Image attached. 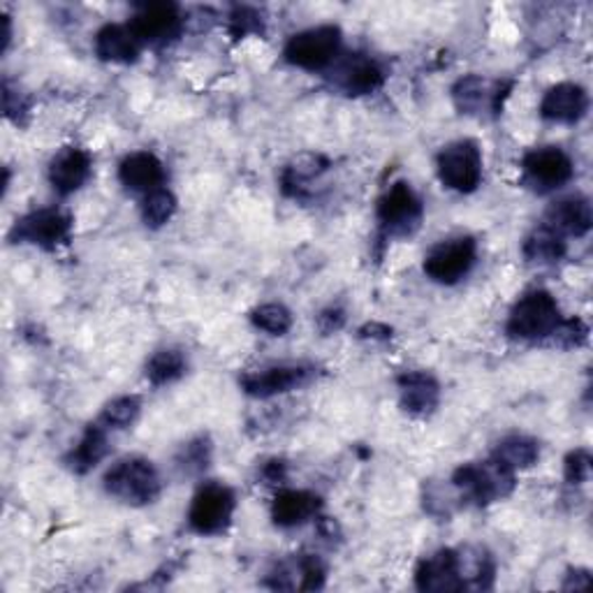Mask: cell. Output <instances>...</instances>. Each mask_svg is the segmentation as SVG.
Returning a JSON list of instances; mask_svg holds the SVG:
<instances>
[{
	"mask_svg": "<svg viewBox=\"0 0 593 593\" xmlns=\"http://www.w3.org/2000/svg\"><path fill=\"white\" fill-rule=\"evenodd\" d=\"M383 70L378 67L371 59H350L341 67V86L350 93V96H369V93L383 86Z\"/></svg>",
	"mask_w": 593,
	"mask_h": 593,
	"instance_id": "cell-23",
	"label": "cell"
},
{
	"mask_svg": "<svg viewBox=\"0 0 593 593\" xmlns=\"http://www.w3.org/2000/svg\"><path fill=\"white\" fill-rule=\"evenodd\" d=\"M141 50L139 38L133 33L130 23H107L96 35V54L107 63H133Z\"/></svg>",
	"mask_w": 593,
	"mask_h": 593,
	"instance_id": "cell-20",
	"label": "cell"
},
{
	"mask_svg": "<svg viewBox=\"0 0 593 593\" xmlns=\"http://www.w3.org/2000/svg\"><path fill=\"white\" fill-rule=\"evenodd\" d=\"M251 320L257 329L267 331V335H272V337L288 335L290 327H293V314L283 304H274V301L257 306L255 311L251 314Z\"/></svg>",
	"mask_w": 593,
	"mask_h": 593,
	"instance_id": "cell-29",
	"label": "cell"
},
{
	"mask_svg": "<svg viewBox=\"0 0 593 593\" xmlns=\"http://www.w3.org/2000/svg\"><path fill=\"white\" fill-rule=\"evenodd\" d=\"M378 221L390 234H411L422 221V202L406 181L388 188L378 200Z\"/></svg>",
	"mask_w": 593,
	"mask_h": 593,
	"instance_id": "cell-11",
	"label": "cell"
},
{
	"mask_svg": "<svg viewBox=\"0 0 593 593\" xmlns=\"http://www.w3.org/2000/svg\"><path fill=\"white\" fill-rule=\"evenodd\" d=\"M586 337H589L586 325L580 318H571V320H561L550 339L561 348H578L586 341Z\"/></svg>",
	"mask_w": 593,
	"mask_h": 593,
	"instance_id": "cell-32",
	"label": "cell"
},
{
	"mask_svg": "<svg viewBox=\"0 0 593 593\" xmlns=\"http://www.w3.org/2000/svg\"><path fill=\"white\" fill-rule=\"evenodd\" d=\"M346 322V316L341 308H327L318 316V327L325 331V335H331V331H339Z\"/></svg>",
	"mask_w": 593,
	"mask_h": 593,
	"instance_id": "cell-35",
	"label": "cell"
},
{
	"mask_svg": "<svg viewBox=\"0 0 593 593\" xmlns=\"http://www.w3.org/2000/svg\"><path fill=\"white\" fill-rule=\"evenodd\" d=\"M139 411L141 403L137 396H118L103 409L100 424L105 430H128V426L139 417Z\"/></svg>",
	"mask_w": 593,
	"mask_h": 593,
	"instance_id": "cell-30",
	"label": "cell"
},
{
	"mask_svg": "<svg viewBox=\"0 0 593 593\" xmlns=\"http://www.w3.org/2000/svg\"><path fill=\"white\" fill-rule=\"evenodd\" d=\"M508 96V88L498 84L491 93L487 91V82L483 77H464L453 88V100L462 114H480L483 107H491L494 112L501 109V98Z\"/></svg>",
	"mask_w": 593,
	"mask_h": 593,
	"instance_id": "cell-21",
	"label": "cell"
},
{
	"mask_svg": "<svg viewBox=\"0 0 593 593\" xmlns=\"http://www.w3.org/2000/svg\"><path fill=\"white\" fill-rule=\"evenodd\" d=\"M91 156L84 149L67 147L59 151L50 165V181L61 195H73L91 177Z\"/></svg>",
	"mask_w": 593,
	"mask_h": 593,
	"instance_id": "cell-16",
	"label": "cell"
},
{
	"mask_svg": "<svg viewBox=\"0 0 593 593\" xmlns=\"http://www.w3.org/2000/svg\"><path fill=\"white\" fill-rule=\"evenodd\" d=\"M177 211V198L168 188H156V191L145 195L141 202V219L153 230L162 227L165 223H170Z\"/></svg>",
	"mask_w": 593,
	"mask_h": 593,
	"instance_id": "cell-28",
	"label": "cell"
},
{
	"mask_svg": "<svg viewBox=\"0 0 593 593\" xmlns=\"http://www.w3.org/2000/svg\"><path fill=\"white\" fill-rule=\"evenodd\" d=\"M525 255L531 263H557L565 255L563 236L542 225L525 242Z\"/></svg>",
	"mask_w": 593,
	"mask_h": 593,
	"instance_id": "cell-26",
	"label": "cell"
},
{
	"mask_svg": "<svg viewBox=\"0 0 593 593\" xmlns=\"http://www.w3.org/2000/svg\"><path fill=\"white\" fill-rule=\"evenodd\" d=\"M314 367L306 364H274L242 375V388L246 394L257 399H269L276 394H286L297 388H304L314 378Z\"/></svg>",
	"mask_w": 593,
	"mask_h": 593,
	"instance_id": "cell-10",
	"label": "cell"
},
{
	"mask_svg": "<svg viewBox=\"0 0 593 593\" xmlns=\"http://www.w3.org/2000/svg\"><path fill=\"white\" fill-rule=\"evenodd\" d=\"M260 31H263V17L251 8H234V12L230 14V33L236 40Z\"/></svg>",
	"mask_w": 593,
	"mask_h": 593,
	"instance_id": "cell-33",
	"label": "cell"
},
{
	"mask_svg": "<svg viewBox=\"0 0 593 593\" xmlns=\"http://www.w3.org/2000/svg\"><path fill=\"white\" fill-rule=\"evenodd\" d=\"M133 33L141 44H168L181 31V14L172 3H151L139 8L130 21Z\"/></svg>",
	"mask_w": 593,
	"mask_h": 593,
	"instance_id": "cell-12",
	"label": "cell"
},
{
	"mask_svg": "<svg viewBox=\"0 0 593 593\" xmlns=\"http://www.w3.org/2000/svg\"><path fill=\"white\" fill-rule=\"evenodd\" d=\"M329 168V162L320 153H301L290 168L283 172V191L288 195H299L301 191V181L314 179L322 174Z\"/></svg>",
	"mask_w": 593,
	"mask_h": 593,
	"instance_id": "cell-27",
	"label": "cell"
},
{
	"mask_svg": "<svg viewBox=\"0 0 593 593\" xmlns=\"http://www.w3.org/2000/svg\"><path fill=\"white\" fill-rule=\"evenodd\" d=\"M70 234H73V219H70L65 211L38 209L17 221L12 240L40 246L44 251H56L59 246L70 242Z\"/></svg>",
	"mask_w": 593,
	"mask_h": 593,
	"instance_id": "cell-8",
	"label": "cell"
},
{
	"mask_svg": "<svg viewBox=\"0 0 593 593\" xmlns=\"http://www.w3.org/2000/svg\"><path fill=\"white\" fill-rule=\"evenodd\" d=\"M415 584L420 591H464L459 554L455 550H441L426 557L415 573Z\"/></svg>",
	"mask_w": 593,
	"mask_h": 593,
	"instance_id": "cell-13",
	"label": "cell"
},
{
	"mask_svg": "<svg viewBox=\"0 0 593 593\" xmlns=\"http://www.w3.org/2000/svg\"><path fill=\"white\" fill-rule=\"evenodd\" d=\"M186 358L181 350L174 348H162L151 354V360L147 362V378L149 383L160 388L179 381V378L186 373Z\"/></svg>",
	"mask_w": 593,
	"mask_h": 593,
	"instance_id": "cell-25",
	"label": "cell"
},
{
	"mask_svg": "<svg viewBox=\"0 0 593 593\" xmlns=\"http://www.w3.org/2000/svg\"><path fill=\"white\" fill-rule=\"evenodd\" d=\"M589 109V96L580 84H557L552 86L540 103V116L552 124L573 126L582 121Z\"/></svg>",
	"mask_w": 593,
	"mask_h": 593,
	"instance_id": "cell-14",
	"label": "cell"
},
{
	"mask_svg": "<svg viewBox=\"0 0 593 593\" xmlns=\"http://www.w3.org/2000/svg\"><path fill=\"white\" fill-rule=\"evenodd\" d=\"M263 476H265V480H267L269 485L283 483V480H286V464L278 462V459L269 462V464L263 468Z\"/></svg>",
	"mask_w": 593,
	"mask_h": 593,
	"instance_id": "cell-36",
	"label": "cell"
},
{
	"mask_svg": "<svg viewBox=\"0 0 593 593\" xmlns=\"http://www.w3.org/2000/svg\"><path fill=\"white\" fill-rule=\"evenodd\" d=\"M436 168L441 183L449 191L473 193L483 181V153L476 141L462 139L438 153Z\"/></svg>",
	"mask_w": 593,
	"mask_h": 593,
	"instance_id": "cell-4",
	"label": "cell"
},
{
	"mask_svg": "<svg viewBox=\"0 0 593 593\" xmlns=\"http://www.w3.org/2000/svg\"><path fill=\"white\" fill-rule=\"evenodd\" d=\"M107 455V436H105V426L103 424H91L84 432L82 441L73 447V453L67 455L65 464L73 473H88L91 468H96Z\"/></svg>",
	"mask_w": 593,
	"mask_h": 593,
	"instance_id": "cell-22",
	"label": "cell"
},
{
	"mask_svg": "<svg viewBox=\"0 0 593 593\" xmlns=\"http://www.w3.org/2000/svg\"><path fill=\"white\" fill-rule=\"evenodd\" d=\"M320 496L304 491V489H283L276 494L272 506V519L276 527L293 529L306 525L308 519L318 517L320 512Z\"/></svg>",
	"mask_w": 593,
	"mask_h": 593,
	"instance_id": "cell-18",
	"label": "cell"
},
{
	"mask_svg": "<svg viewBox=\"0 0 593 593\" xmlns=\"http://www.w3.org/2000/svg\"><path fill=\"white\" fill-rule=\"evenodd\" d=\"M360 335L364 337V339H390L392 337V329L390 327H385V325H378V322H373V325H367L362 331H360Z\"/></svg>",
	"mask_w": 593,
	"mask_h": 593,
	"instance_id": "cell-37",
	"label": "cell"
},
{
	"mask_svg": "<svg viewBox=\"0 0 593 593\" xmlns=\"http://www.w3.org/2000/svg\"><path fill=\"white\" fill-rule=\"evenodd\" d=\"M118 179L135 193H151L165 183L162 162L149 151H135L118 165Z\"/></svg>",
	"mask_w": 593,
	"mask_h": 593,
	"instance_id": "cell-19",
	"label": "cell"
},
{
	"mask_svg": "<svg viewBox=\"0 0 593 593\" xmlns=\"http://www.w3.org/2000/svg\"><path fill=\"white\" fill-rule=\"evenodd\" d=\"M341 50V31L337 27H318L293 35L286 44V61L301 70H322Z\"/></svg>",
	"mask_w": 593,
	"mask_h": 593,
	"instance_id": "cell-7",
	"label": "cell"
},
{
	"mask_svg": "<svg viewBox=\"0 0 593 593\" xmlns=\"http://www.w3.org/2000/svg\"><path fill=\"white\" fill-rule=\"evenodd\" d=\"M109 496L128 506H149L160 496L162 483L156 466L149 459L128 457L116 462L105 476Z\"/></svg>",
	"mask_w": 593,
	"mask_h": 593,
	"instance_id": "cell-1",
	"label": "cell"
},
{
	"mask_svg": "<svg viewBox=\"0 0 593 593\" xmlns=\"http://www.w3.org/2000/svg\"><path fill=\"white\" fill-rule=\"evenodd\" d=\"M591 476V455L586 449H575L565 457V480L571 485H582Z\"/></svg>",
	"mask_w": 593,
	"mask_h": 593,
	"instance_id": "cell-34",
	"label": "cell"
},
{
	"mask_svg": "<svg viewBox=\"0 0 593 593\" xmlns=\"http://www.w3.org/2000/svg\"><path fill=\"white\" fill-rule=\"evenodd\" d=\"M478 257V244L470 236H455L436 244L424 257V274L443 286H453L462 280Z\"/></svg>",
	"mask_w": 593,
	"mask_h": 593,
	"instance_id": "cell-6",
	"label": "cell"
},
{
	"mask_svg": "<svg viewBox=\"0 0 593 593\" xmlns=\"http://www.w3.org/2000/svg\"><path fill=\"white\" fill-rule=\"evenodd\" d=\"M234 508V491L221 483H209L195 494L188 510V525L200 536H221L232 525Z\"/></svg>",
	"mask_w": 593,
	"mask_h": 593,
	"instance_id": "cell-5",
	"label": "cell"
},
{
	"mask_svg": "<svg viewBox=\"0 0 593 593\" xmlns=\"http://www.w3.org/2000/svg\"><path fill=\"white\" fill-rule=\"evenodd\" d=\"M453 485L462 491V498L478 506L501 501L515 489V473L494 457L483 464H464L455 470Z\"/></svg>",
	"mask_w": 593,
	"mask_h": 593,
	"instance_id": "cell-2",
	"label": "cell"
},
{
	"mask_svg": "<svg viewBox=\"0 0 593 593\" xmlns=\"http://www.w3.org/2000/svg\"><path fill=\"white\" fill-rule=\"evenodd\" d=\"M525 179L536 188L538 193H550L565 186L573 179V160L559 147H540L533 149L521 160Z\"/></svg>",
	"mask_w": 593,
	"mask_h": 593,
	"instance_id": "cell-9",
	"label": "cell"
},
{
	"mask_svg": "<svg viewBox=\"0 0 593 593\" xmlns=\"http://www.w3.org/2000/svg\"><path fill=\"white\" fill-rule=\"evenodd\" d=\"M401 409L413 417L432 415L438 406V383L436 378L424 371H406L399 375Z\"/></svg>",
	"mask_w": 593,
	"mask_h": 593,
	"instance_id": "cell-15",
	"label": "cell"
},
{
	"mask_svg": "<svg viewBox=\"0 0 593 593\" xmlns=\"http://www.w3.org/2000/svg\"><path fill=\"white\" fill-rule=\"evenodd\" d=\"M561 322L557 299L544 290H531L521 297L508 318V335L512 339H548Z\"/></svg>",
	"mask_w": 593,
	"mask_h": 593,
	"instance_id": "cell-3",
	"label": "cell"
},
{
	"mask_svg": "<svg viewBox=\"0 0 593 593\" xmlns=\"http://www.w3.org/2000/svg\"><path fill=\"white\" fill-rule=\"evenodd\" d=\"M209 457H211L209 441L198 438V441H191L188 445H183V449L177 457V464L181 470L188 473V476H195V473H202L209 466Z\"/></svg>",
	"mask_w": 593,
	"mask_h": 593,
	"instance_id": "cell-31",
	"label": "cell"
},
{
	"mask_svg": "<svg viewBox=\"0 0 593 593\" xmlns=\"http://www.w3.org/2000/svg\"><path fill=\"white\" fill-rule=\"evenodd\" d=\"M593 213L591 202L582 195H571L554 202L544 213V227H550L559 236H584L591 230Z\"/></svg>",
	"mask_w": 593,
	"mask_h": 593,
	"instance_id": "cell-17",
	"label": "cell"
},
{
	"mask_svg": "<svg viewBox=\"0 0 593 593\" xmlns=\"http://www.w3.org/2000/svg\"><path fill=\"white\" fill-rule=\"evenodd\" d=\"M540 457V447L533 438L527 436H510L504 438L494 449V459L501 462L512 473L531 468Z\"/></svg>",
	"mask_w": 593,
	"mask_h": 593,
	"instance_id": "cell-24",
	"label": "cell"
}]
</instances>
